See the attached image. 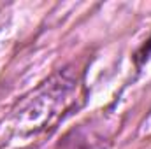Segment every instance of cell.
Segmentation results:
<instances>
[{
	"label": "cell",
	"mask_w": 151,
	"mask_h": 149,
	"mask_svg": "<svg viewBox=\"0 0 151 149\" xmlns=\"http://www.w3.org/2000/svg\"><path fill=\"white\" fill-rule=\"evenodd\" d=\"M4 12H5V4H0V18H2Z\"/></svg>",
	"instance_id": "cell-2"
},
{
	"label": "cell",
	"mask_w": 151,
	"mask_h": 149,
	"mask_svg": "<svg viewBox=\"0 0 151 149\" xmlns=\"http://www.w3.org/2000/svg\"><path fill=\"white\" fill-rule=\"evenodd\" d=\"M77 77L70 70H60L49 81L40 84L32 93V97L25 98L19 109L14 112V130L19 133H35L49 125L60 111L72 100L76 95Z\"/></svg>",
	"instance_id": "cell-1"
}]
</instances>
